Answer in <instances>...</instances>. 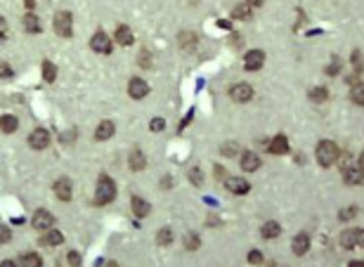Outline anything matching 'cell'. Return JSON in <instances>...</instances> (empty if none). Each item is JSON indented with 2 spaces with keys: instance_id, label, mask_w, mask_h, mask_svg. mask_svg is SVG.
<instances>
[{
  "instance_id": "e575fe53",
  "label": "cell",
  "mask_w": 364,
  "mask_h": 267,
  "mask_svg": "<svg viewBox=\"0 0 364 267\" xmlns=\"http://www.w3.org/2000/svg\"><path fill=\"white\" fill-rule=\"evenodd\" d=\"M180 43H182V48H185V50L187 48H194V45H196V36H194V34H189V36L182 34V41H180Z\"/></svg>"
},
{
  "instance_id": "7a4b0ae2",
  "label": "cell",
  "mask_w": 364,
  "mask_h": 267,
  "mask_svg": "<svg viewBox=\"0 0 364 267\" xmlns=\"http://www.w3.org/2000/svg\"><path fill=\"white\" fill-rule=\"evenodd\" d=\"M116 199V185L109 175H102L97 180V187H95V204L97 206H107Z\"/></svg>"
},
{
  "instance_id": "74e56055",
  "label": "cell",
  "mask_w": 364,
  "mask_h": 267,
  "mask_svg": "<svg viewBox=\"0 0 364 267\" xmlns=\"http://www.w3.org/2000/svg\"><path fill=\"white\" fill-rule=\"evenodd\" d=\"M10 239H12V232H10V227H3V225H0V246H3V244H7Z\"/></svg>"
},
{
  "instance_id": "8fae6325",
  "label": "cell",
  "mask_w": 364,
  "mask_h": 267,
  "mask_svg": "<svg viewBox=\"0 0 364 267\" xmlns=\"http://www.w3.org/2000/svg\"><path fill=\"white\" fill-rule=\"evenodd\" d=\"M52 189H55V196H57V199H62V201H71V196H74V185H71L69 178L57 180Z\"/></svg>"
},
{
  "instance_id": "2e32d148",
  "label": "cell",
  "mask_w": 364,
  "mask_h": 267,
  "mask_svg": "<svg viewBox=\"0 0 364 267\" xmlns=\"http://www.w3.org/2000/svg\"><path fill=\"white\" fill-rule=\"evenodd\" d=\"M130 208L138 218H147L151 213V204H147V201L140 199V196H130Z\"/></svg>"
},
{
  "instance_id": "d4e9b609",
  "label": "cell",
  "mask_w": 364,
  "mask_h": 267,
  "mask_svg": "<svg viewBox=\"0 0 364 267\" xmlns=\"http://www.w3.org/2000/svg\"><path fill=\"white\" fill-rule=\"evenodd\" d=\"M232 19H239V21L251 19V5H248V3H241V5H237V7L232 10Z\"/></svg>"
},
{
  "instance_id": "ab89813d",
  "label": "cell",
  "mask_w": 364,
  "mask_h": 267,
  "mask_svg": "<svg viewBox=\"0 0 364 267\" xmlns=\"http://www.w3.org/2000/svg\"><path fill=\"white\" fill-rule=\"evenodd\" d=\"M7 34H10V26H7L5 17H0V41H5Z\"/></svg>"
},
{
  "instance_id": "cb8c5ba5",
  "label": "cell",
  "mask_w": 364,
  "mask_h": 267,
  "mask_svg": "<svg viewBox=\"0 0 364 267\" xmlns=\"http://www.w3.org/2000/svg\"><path fill=\"white\" fill-rule=\"evenodd\" d=\"M128 163H130V171H135V173H140V171H145V156H142V151L140 149H133V154H130V158H128Z\"/></svg>"
},
{
  "instance_id": "bcb514c9",
  "label": "cell",
  "mask_w": 364,
  "mask_h": 267,
  "mask_svg": "<svg viewBox=\"0 0 364 267\" xmlns=\"http://www.w3.org/2000/svg\"><path fill=\"white\" fill-rule=\"evenodd\" d=\"M26 7H28V10H34V7H36V0H26Z\"/></svg>"
},
{
  "instance_id": "f35d334b",
  "label": "cell",
  "mask_w": 364,
  "mask_h": 267,
  "mask_svg": "<svg viewBox=\"0 0 364 267\" xmlns=\"http://www.w3.org/2000/svg\"><path fill=\"white\" fill-rule=\"evenodd\" d=\"M149 128H151L154 132H161V130L166 128V121H163V118H154V121L149 123Z\"/></svg>"
},
{
  "instance_id": "8d00e7d4",
  "label": "cell",
  "mask_w": 364,
  "mask_h": 267,
  "mask_svg": "<svg viewBox=\"0 0 364 267\" xmlns=\"http://www.w3.org/2000/svg\"><path fill=\"white\" fill-rule=\"evenodd\" d=\"M352 66H355V71H357V74H362V52H359V50H355V52H352Z\"/></svg>"
},
{
  "instance_id": "7bdbcfd3",
  "label": "cell",
  "mask_w": 364,
  "mask_h": 267,
  "mask_svg": "<svg viewBox=\"0 0 364 267\" xmlns=\"http://www.w3.org/2000/svg\"><path fill=\"white\" fill-rule=\"evenodd\" d=\"M0 76H3V78H12V69L7 66L5 62H0Z\"/></svg>"
},
{
  "instance_id": "83f0119b",
  "label": "cell",
  "mask_w": 364,
  "mask_h": 267,
  "mask_svg": "<svg viewBox=\"0 0 364 267\" xmlns=\"http://www.w3.org/2000/svg\"><path fill=\"white\" fill-rule=\"evenodd\" d=\"M171 241H173L171 227H163V229L156 234V244H158V246H171Z\"/></svg>"
},
{
  "instance_id": "9a60e30c",
  "label": "cell",
  "mask_w": 364,
  "mask_h": 267,
  "mask_svg": "<svg viewBox=\"0 0 364 267\" xmlns=\"http://www.w3.org/2000/svg\"><path fill=\"white\" fill-rule=\"evenodd\" d=\"M21 26H24V31H26V34H41V19H38V17H36L34 12H28V14H24V17H21Z\"/></svg>"
},
{
  "instance_id": "4316f807",
  "label": "cell",
  "mask_w": 364,
  "mask_h": 267,
  "mask_svg": "<svg viewBox=\"0 0 364 267\" xmlns=\"http://www.w3.org/2000/svg\"><path fill=\"white\" fill-rule=\"evenodd\" d=\"M43 78L48 83H55L57 78V66L52 62H43Z\"/></svg>"
},
{
  "instance_id": "8992f818",
  "label": "cell",
  "mask_w": 364,
  "mask_h": 267,
  "mask_svg": "<svg viewBox=\"0 0 364 267\" xmlns=\"http://www.w3.org/2000/svg\"><path fill=\"white\" fill-rule=\"evenodd\" d=\"M362 239H364V232H362V227H359V229H345L338 241H341V246L343 248L352 251V248H357L359 244H362Z\"/></svg>"
},
{
  "instance_id": "f1b7e54d",
  "label": "cell",
  "mask_w": 364,
  "mask_h": 267,
  "mask_svg": "<svg viewBox=\"0 0 364 267\" xmlns=\"http://www.w3.org/2000/svg\"><path fill=\"white\" fill-rule=\"evenodd\" d=\"M310 99H312V102H326V99H329V90L326 88H312L310 90Z\"/></svg>"
},
{
  "instance_id": "d590c367",
  "label": "cell",
  "mask_w": 364,
  "mask_h": 267,
  "mask_svg": "<svg viewBox=\"0 0 364 267\" xmlns=\"http://www.w3.org/2000/svg\"><path fill=\"white\" fill-rule=\"evenodd\" d=\"M220 154H222V156H234V154H237V144L234 142L222 144V147H220Z\"/></svg>"
},
{
  "instance_id": "ba28073f",
  "label": "cell",
  "mask_w": 364,
  "mask_h": 267,
  "mask_svg": "<svg viewBox=\"0 0 364 267\" xmlns=\"http://www.w3.org/2000/svg\"><path fill=\"white\" fill-rule=\"evenodd\" d=\"M28 144H31V149L41 151V149H48L50 144V132L45 128H36L31 135H28Z\"/></svg>"
},
{
  "instance_id": "f546056e",
  "label": "cell",
  "mask_w": 364,
  "mask_h": 267,
  "mask_svg": "<svg viewBox=\"0 0 364 267\" xmlns=\"http://www.w3.org/2000/svg\"><path fill=\"white\" fill-rule=\"evenodd\" d=\"M199 246H201L199 237H196L194 232H187V234H185V248H187V251H196Z\"/></svg>"
},
{
  "instance_id": "3957f363",
  "label": "cell",
  "mask_w": 364,
  "mask_h": 267,
  "mask_svg": "<svg viewBox=\"0 0 364 267\" xmlns=\"http://www.w3.org/2000/svg\"><path fill=\"white\" fill-rule=\"evenodd\" d=\"M52 28H55L57 36L71 38V34H74V17H71V12H57L55 19H52Z\"/></svg>"
},
{
  "instance_id": "7c38bea8",
  "label": "cell",
  "mask_w": 364,
  "mask_h": 267,
  "mask_svg": "<svg viewBox=\"0 0 364 267\" xmlns=\"http://www.w3.org/2000/svg\"><path fill=\"white\" fill-rule=\"evenodd\" d=\"M343 180L348 182V185H362V156H359V163L357 165H348V168H343Z\"/></svg>"
},
{
  "instance_id": "6da1fadb",
  "label": "cell",
  "mask_w": 364,
  "mask_h": 267,
  "mask_svg": "<svg viewBox=\"0 0 364 267\" xmlns=\"http://www.w3.org/2000/svg\"><path fill=\"white\" fill-rule=\"evenodd\" d=\"M341 156V149H338L336 142H331V140H322V142L317 144V163L322 165V168H329L334 165Z\"/></svg>"
},
{
  "instance_id": "f6af8a7d",
  "label": "cell",
  "mask_w": 364,
  "mask_h": 267,
  "mask_svg": "<svg viewBox=\"0 0 364 267\" xmlns=\"http://www.w3.org/2000/svg\"><path fill=\"white\" fill-rule=\"evenodd\" d=\"M251 7H260V5H265V0H246Z\"/></svg>"
},
{
  "instance_id": "7402d4cb",
  "label": "cell",
  "mask_w": 364,
  "mask_h": 267,
  "mask_svg": "<svg viewBox=\"0 0 364 267\" xmlns=\"http://www.w3.org/2000/svg\"><path fill=\"white\" fill-rule=\"evenodd\" d=\"M260 234L265 237V239H277V237L282 234V225H279V222H275V220H270V222H265V225H262Z\"/></svg>"
},
{
  "instance_id": "836d02e7",
  "label": "cell",
  "mask_w": 364,
  "mask_h": 267,
  "mask_svg": "<svg viewBox=\"0 0 364 267\" xmlns=\"http://www.w3.org/2000/svg\"><path fill=\"white\" fill-rule=\"evenodd\" d=\"M248 262H251V265H262L265 258H262L260 251H251V253H248Z\"/></svg>"
},
{
  "instance_id": "1f68e13d",
  "label": "cell",
  "mask_w": 364,
  "mask_h": 267,
  "mask_svg": "<svg viewBox=\"0 0 364 267\" xmlns=\"http://www.w3.org/2000/svg\"><path fill=\"white\" fill-rule=\"evenodd\" d=\"M364 90H362V85H355V88H352V102L355 104H359V107H362L364 104Z\"/></svg>"
},
{
  "instance_id": "4fadbf2b",
  "label": "cell",
  "mask_w": 364,
  "mask_h": 267,
  "mask_svg": "<svg viewBox=\"0 0 364 267\" xmlns=\"http://www.w3.org/2000/svg\"><path fill=\"white\" fill-rule=\"evenodd\" d=\"M225 187L232 194H248V192H251V185H248L244 178H227L225 180Z\"/></svg>"
},
{
  "instance_id": "d6a6232c",
  "label": "cell",
  "mask_w": 364,
  "mask_h": 267,
  "mask_svg": "<svg viewBox=\"0 0 364 267\" xmlns=\"http://www.w3.org/2000/svg\"><path fill=\"white\" fill-rule=\"evenodd\" d=\"M341 66H343V64H341V57H334V59H331V66L326 69V74H329V76H336L338 71H341Z\"/></svg>"
},
{
  "instance_id": "52a82bcc",
  "label": "cell",
  "mask_w": 364,
  "mask_h": 267,
  "mask_svg": "<svg viewBox=\"0 0 364 267\" xmlns=\"http://www.w3.org/2000/svg\"><path fill=\"white\" fill-rule=\"evenodd\" d=\"M31 225L36 229H50V227H55V215L50 211H45V208H38L34 213V218H31Z\"/></svg>"
},
{
  "instance_id": "60d3db41",
  "label": "cell",
  "mask_w": 364,
  "mask_h": 267,
  "mask_svg": "<svg viewBox=\"0 0 364 267\" xmlns=\"http://www.w3.org/2000/svg\"><path fill=\"white\" fill-rule=\"evenodd\" d=\"M140 66H145V69L151 66V59H149V52H147V50H142V52H140Z\"/></svg>"
},
{
  "instance_id": "30bf717a",
  "label": "cell",
  "mask_w": 364,
  "mask_h": 267,
  "mask_svg": "<svg viewBox=\"0 0 364 267\" xmlns=\"http://www.w3.org/2000/svg\"><path fill=\"white\" fill-rule=\"evenodd\" d=\"M128 95L133 97V99H142V97L149 95V85H147V81H142V78H130V83H128Z\"/></svg>"
},
{
  "instance_id": "ffe728a7",
  "label": "cell",
  "mask_w": 364,
  "mask_h": 267,
  "mask_svg": "<svg viewBox=\"0 0 364 267\" xmlns=\"http://www.w3.org/2000/svg\"><path fill=\"white\" fill-rule=\"evenodd\" d=\"M268 149H270V154H275V156H279V154H286V151H289V140H286L284 135H277L275 140L270 142Z\"/></svg>"
},
{
  "instance_id": "ee69618b",
  "label": "cell",
  "mask_w": 364,
  "mask_h": 267,
  "mask_svg": "<svg viewBox=\"0 0 364 267\" xmlns=\"http://www.w3.org/2000/svg\"><path fill=\"white\" fill-rule=\"evenodd\" d=\"M67 260H69V262H71V265H78V262H81V255L76 253V251H71V253H69V255H67Z\"/></svg>"
},
{
  "instance_id": "44dd1931",
  "label": "cell",
  "mask_w": 364,
  "mask_h": 267,
  "mask_svg": "<svg viewBox=\"0 0 364 267\" xmlns=\"http://www.w3.org/2000/svg\"><path fill=\"white\" fill-rule=\"evenodd\" d=\"M17 128H19V121H17V116H12V114H5V116H0V130L5 132V135H12V132H17Z\"/></svg>"
},
{
  "instance_id": "277c9868",
  "label": "cell",
  "mask_w": 364,
  "mask_h": 267,
  "mask_svg": "<svg viewBox=\"0 0 364 267\" xmlns=\"http://www.w3.org/2000/svg\"><path fill=\"white\" fill-rule=\"evenodd\" d=\"M90 48L95 50V52H102V55H111L114 45H111V38L104 34V31H97V34L90 38Z\"/></svg>"
},
{
  "instance_id": "d6986e66",
  "label": "cell",
  "mask_w": 364,
  "mask_h": 267,
  "mask_svg": "<svg viewBox=\"0 0 364 267\" xmlns=\"http://www.w3.org/2000/svg\"><path fill=\"white\" fill-rule=\"evenodd\" d=\"M114 132H116V125H114V121H102V123H100V128L95 130V140L104 142V140L114 137Z\"/></svg>"
},
{
  "instance_id": "484cf974",
  "label": "cell",
  "mask_w": 364,
  "mask_h": 267,
  "mask_svg": "<svg viewBox=\"0 0 364 267\" xmlns=\"http://www.w3.org/2000/svg\"><path fill=\"white\" fill-rule=\"evenodd\" d=\"M19 265H26V267H41L43 265V258L38 253H24V255H19Z\"/></svg>"
},
{
  "instance_id": "5b68a950",
  "label": "cell",
  "mask_w": 364,
  "mask_h": 267,
  "mask_svg": "<svg viewBox=\"0 0 364 267\" xmlns=\"http://www.w3.org/2000/svg\"><path fill=\"white\" fill-rule=\"evenodd\" d=\"M229 97H232L234 102H239V104L251 102V99H253V88H251L248 83H237V85L229 88Z\"/></svg>"
},
{
  "instance_id": "b9f144b4",
  "label": "cell",
  "mask_w": 364,
  "mask_h": 267,
  "mask_svg": "<svg viewBox=\"0 0 364 267\" xmlns=\"http://www.w3.org/2000/svg\"><path fill=\"white\" fill-rule=\"evenodd\" d=\"M189 180H192L196 187L201 185V171H199V168H192V171H189Z\"/></svg>"
},
{
  "instance_id": "e0dca14e",
  "label": "cell",
  "mask_w": 364,
  "mask_h": 267,
  "mask_svg": "<svg viewBox=\"0 0 364 267\" xmlns=\"http://www.w3.org/2000/svg\"><path fill=\"white\" fill-rule=\"evenodd\" d=\"M241 168L246 173L258 171V168H260V158L255 156L253 151H244V154H241Z\"/></svg>"
},
{
  "instance_id": "9c48e42d",
  "label": "cell",
  "mask_w": 364,
  "mask_h": 267,
  "mask_svg": "<svg viewBox=\"0 0 364 267\" xmlns=\"http://www.w3.org/2000/svg\"><path fill=\"white\" fill-rule=\"evenodd\" d=\"M262 64H265V52H262V50H251V52H246V57H244V69H246V71H258Z\"/></svg>"
},
{
  "instance_id": "5bb4252c",
  "label": "cell",
  "mask_w": 364,
  "mask_h": 267,
  "mask_svg": "<svg viewBox=\"0 0 364 267\" xmlns=\"http://www.w3.org/2000/svg\"><path fill=\"white\" fill-rule=\"evenodd\" d=\"M291 248H293V253H295V255H305V253L310 251V237H308L305 232L295 234L293 241H291Z\"/></svg>"
},
{
  "instance_id": "4dcf8cb0",
  "label": "cell",
  "mask_w": 364,
  "mask_h": 267,
  "mask_svg": "<svg viewBox=\"0 0 364 267\" xmlns=\"http://www.w3.org/2000/svg\"><path fill=\"white\" fill-rule=\"evenodd\" d=\"M357 213H359V206H348L345 211H341V213H338V218H341V220L345 222V220H352L355 215H357Z\"/></svg>"
},
{
  "instance_id": "603a6c76",
  "label": "cell",
  "mask_w": 364,
  "mask_h": 267,
  "mask_svg": "<svg viewBox=\"0 0 364 267\" xmlns=\"http://www.w3.org/2000/svg\"><path fill=\"white\" fill-rule=\"evenodd\" d=\"M114 38H116L118 45H130L133 43V28L130 26H118Z\"/></svg>"
},
{
  "instance_id": "ac0fdd59",
  "label": "cell",
  "mask_w": 364,
  "mask_h": 267,
  "mask_svg": "<svg viewBox=\"0 0 364 267\" xmlns=\"http://www.w3.org/2000/svg\"><path fill=\"white\" fill-rule=\"evenodd\" d=\"M59 244H64V234L59 232V229H52V227H50L48 234L41 239V246L52 248V246H59Z\"/></svg>"
}]
</instances>
